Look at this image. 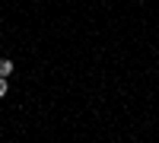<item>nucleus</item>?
Masks as SVG:
<instances>
[{
    "label": "nucleus",
    "mask_w": 159,
    "mask_h": 143,
    "mask_svg": "<svg viewBox=\"0 0 159 143\" xmlns=\"http://www.w3.org/2000/svg\"><path fill=\"white\" fill-rule=\"evenodd\" d=\"M10 73H13V60L0 57V76H10Z\"/></svg>",
    "instance_id": "nucleus-1"
},
{
    "label": "nucleus",
    "mask_w": 159,
    "mask_h": 143,
    "mask_svg": "<svg viewBox=\"0 0 159 143\" xmlns=\"http://www.w3.org/2000/svg\"><path fill=\"white\" fill-rule=\"evenodd\" d=\"M7 96V76H0V99Z\"/></svg>",
    "instance_id": "nucleus-2"
}]
</instances>
